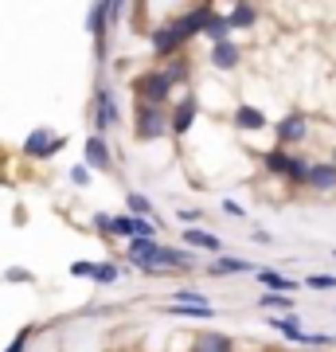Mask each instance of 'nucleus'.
<instances>
[{
	"label": "nucleus",
	"instance_id": "7",
	"mask_svg": "<svg viewBox=\"0 0 336 352\" xmlns=\"http://www.w3.org/2000/svg\"><path fill=\"white\" fill-rule=\"evenodd\" d=\"M274 133H278V145L286 149V145H298V141H305V133H309V122H305L301 113H286V118L274 126Z\"/></svg>",
	"mask_w": 336,
	"mask_h": 352
},
{
	"label": "nucleus",
	"instance_id": "36",
	"mask_svg": "<svg viewBox=\"0 0 336 352\" xmlns=\"http://www.w3.org/2000/svg\"><path fill=\"white\" fill-rule=\"evenodd\" d=\"M176 219H180V223H184V231H188V227H196V223H199V212H180Z\"/></svg>",
	"mask_w": 336,
	"mask_h": 352
},
{
	"label": "nucleus",
	"instance_id": "1",
	"mask_svg": "<svg viewBox=\"0 0 336 352\" xmlns=\"http://www.w3.org/2000/svg\"><path fill=\"white\" fill-rule=\"evenodd\" d=\"M168 90H172V82L164 78V71H145V75L133 78V98H137L141 106H157V110H164Z\"/></svg>",
	"mask_w": 336,
	"mask_h": 352
},
{
	"label": "nucleus",
	"instance_id": "24",
	"mask_svg": "<svg viewBox=\"0 0 336 352\" xmlns=\"http://www.w3.org/2000/svg\"><path fill=\"white\" fill-rule=\"evenodd\" d=\"M125 208H129V215H137V219H149L153 215V204L141 192H125Z\"/></svg>",
	"mask_w": 336,
	"mask_h": 352
},
{
	"label": "nucleus",
	"instance_id": "18",
	"mask_svg": "<svg viewBox=\"0 0 336 352\" xmlns=\"http://www.w3.org/2000/svg\"><path fill=\"white\" fill-rule=\"evenodd\" d=\"M238 59H243V51H238L231 39H227V43H219V47H212V63L219 67V71H235Z\"/></svg>",
	"mask_w": 336,
	"mask_h": 352
},
{
	"label": "nucleus",
	"instance_id": "27",
	"mask_svg": "<svg viewBox=\"0 0 336 352\" xmlns=\"http://www.w3.org/2000/svg\"><path fill=\"white\" fill-rule=\"evenodd\" d=\"M305 286L317 289V294H324V289H336V278L333 274H309L305 278Z\"/></svg>",
	"mask_w": 336,
	"mask_h": 352
},
{
	"label": "nucleus",
	"instance_id": "12",
	"mask_svg": "<svg viewBox=\"0 0 336 352\" xmlns=\"http://www.w3.org/2000/svg\"><path fill=\"white\" fill-rule=\"evenodd\" d=\"M176 51H180V39L168 32V24L153 28V55H157V59H176Z\"/></svg>",
	"mask_w": 336,
	"mask_h": 352
},
{
	"label": "nucleus",
	"instance_id": "34",
	"mask_svg": "<svg viewBox=\"0 0 336 352\" xmlns=\"http://www.w3.org/2000/svg\"><path fill=\"white\" fill-rule=\"evenodd\" d=\"M4 278H8V282H32V274H27L24 266H8V274Z\"/></svg>",
	"mask_w": 336,
	"mask_h": 352
},
{
	"label": "nucleus",
	"instance_id": "21",
	"mask_svg": "<svg viewBox=\"0 0 336 352\" xmlns=\"http://www.w3.org/2000/svg\"><path fill=\"white\" fill-rule=\"evenodd\" d=\"M164 314H168V317H199V321H212L215 309H212V305H176L172 302Z\"/></svg>",
	"mask_w": 336,
	"mask_h": 352
},
{
	"label": "nucleus",
	"instance_id": "29",
	"mask_svg": "<svg viewBox=\"0 0 336 352\" xmlns=\"http://www.w3.org/2000/svg\"><path fill=\"white\" fill-rule=\"evenodd\" d=\"M113 235L133 239V215H113Z\"/></svg>",
	"mask_w": 336,
	"mask_h": 352
},
{
	"label": "nucleus",
	"instance_id": "30",
	"mask_svg": "<svg viewBox=\"0 0 336 352\" xmlns=\"http://www.w3.org/2000/svg\"><path fill=\"white\" fill-rule=\"evenodd\" d=\"M32 333H36L32 325H27V329H20V333H16V340H12V344H8L4 352H24V349H27V340H32Z\"/></svg>",
	"mask_w": 336,
	"mask_h": 352
},
{
	"label": "nucleus",
	"instance_id": "4",
	"mask_svg": "<svg viewBox=\"0 0 336 352\" xmlns=\"http://www.w3.org/2000/svg\"><path fill=\"white\" fill-rule=\"evenodd\" d=\"M94 133H106V129L117 126V98H113V90L98 87L94 90Z\"/></svg>",
	"mask_w": 336,
	"mask_h": 352
},
{
	"label": "nucleus",
	"instance_id": "8",
	"mask_svg": "<svg viewBox=\"0 0 336 352\" xmlns=\"http://www.w3.org/2000/svg\"><path fill=\"white\" fill-rule=\"evenodd\" d=\"M110 145H106V138L102 133H90L87 138V168H94V173H110L113 168V157H110Z\"/></svg>",
	"mask_w": 336,
	"mask_h": 352
},
{
	"label": "nucleus",
	"instance_id": "25",
	"mask_svg": "<svg viewBox=\"0 0 336 352\" xmlns=\"http://www.w3.org/2000/svg\"><path fill=\"white\" fill-rule=\"evenodd\" d=\"M262 309H298V305H293V298H289V294H262Z\"/></svg>",
	"mask_w": 336,
	"mask_h": 352
},
{
	"label": "nucleus",
	"instance_id": "15",
	"mask_svg": "<svg viewBox=\"0 0 336 352\" xmlns=\"http://www.w3.org/2000/svg\"><path fill=\"white\" fill-rule=\"evenodd\" d=\"M262 164H266V173L274 176H289V168H293V153H286L282 145H274V149L262 157Z\"/></svg>",
	"mask_w": 336,
	"mask_h": 352
},
{
	"label": "nucleus",
	"instance_id": "9",
	"mask_svg": "<svg viewBox=\"0 0 336 352\" xmlns=\"http://www.w3.org/2000/svg\"><path fill=\"white\" fill-rule=\"evenodd\" d=\"M231 126L243 129V133H254V129L270 126V118H266L258 106H247V102H243V106H235V113H231Z\"/></svg>",
	"mask_w": 336,
	"mask_h": 352
},
{
	"label": "nucleus",
	"instance_id": "22",
	"mask_svg": "<svg viewBox=\"0 0 336 352\" xmlns=\"http://www.w3.org/2000/svg\"><path fill=\"white\" fill-rule=\"evenodd\" d=\"M203 36L212 39L215 47H219V43H227V39H231V16H212V24H208V32H203Z\"/></svg>",
	"mask_w": 336,
	"mask_h": 352
},
{
	"label": "nucleus",
	"instance_id": "23",
	"mask_svg": "<svg viewBox=\"0 0 336 352\" xmlns=\"http://www.w3.org/2000/svg\"><path fill=\"white\" fill-rule=\"evenodd\" d=\"M254 20H258L254 4H235L231 8V28H254Z\"/></svg>",
	"mask_w": 336,
	"mask_h": 352
},
{
	"label": "nucleus",
	"instance_id": "14",
	"mask_svg": "<svg viewBox=\"0 0 336 352\" xmlns=\"http://www.w3.org/2000/svg\"><path fill=\"white\" fill-rule=\"evenodd\" d=\"M184 243H188V247H199V251H212V254L223 251V239H219V235H212V231H199V227H188Z\"/></svg>",
	"mask_w": 336,
	"mask_h": 352
},
{
	"label": "nucleus",
	"instance_id": "6",
	"mask_svg": "<svg viewBox=\"0 0 336 352\" xmlns=\"http://www.w3.org/2000/svg\"><path fill=\"white\" fill-rule=\"evenodd\" d=\"M196 110H199L196 94H184V98L172 106V113H168V126H172L176 138H184L188 129H192V122H196Z\"/></svg>",
	"mask_w": 336,
	"mask_h": 352
},
{
	"label": "nucleus",
	"instance_id": "10",
	"mask_svg": "<svg viewBox=\"0 0 336 352\" xmlns=\"http://www.w3.org/2000/svg\"><path fill=\"white\" fill-rule=\"evenodd\" d=\"M208 274L227 278V274H258V270H254V263H247V258H231V254H219V258L208 266Z\"/></svg>",
	"mask_w": 336,
	"mask_h": 352
},
{
	"label": "nucleus",
	"instance_id": "35",
	"mask_svg": "<svg viewBox=\"0 0 336 352\" xmlns=\"http://www.w3.org/2000/svg\"><path fill=\"white\" fill-rule=\"evenodd\" d=\"M223 212L231 215V219H243V215H247V212H243V208H238L235 200H223Z\"/></svg>",
	"mask_w": 336,
	"mask_h": 352
},
{
	"label": "nucleus",
	"instance_id": "32",
	"mask_svg": "<svg viewBox=\"0 0 336 352\" xmlns=\"http://www.w3.org/2000/svg\"><path fill=\"white\" fill-rule=\"evenodd\" d=\"M94 231L98 235H113V215H94Z\"/></svg>",
	"mask_w": 336,
	"mask_h": 352
},
{
	"label": "nucleus",
	"instance_id": "31",
	"mask_svg": "<svg viewBox=\"0 0 336 352\" xmlns=\"http://www.w3.org/2000/svg\"><path fill=\"white\" fill-rule=\"evenodd\" d=\"M94 270H98V263H71V274L75 278H94Z\"/></svg>",
	"mask_w": 336,
	"mask_h": 352
},
{
	"label": "nucleus",
	"instance_id": "17",
	"mask_svg": "<svg viewBox=\"0 0 336 352\" xmlns=\"http://www.w3.org/2000/svg\"><path fill=\"white\" fill-rule=\"evenodd\" d=\"M305 188H313V192H333V188H336V168H333V164H313L309 184H305Z\"/></svg>",
	"mask_w": 336,
	"mask_h": 352
},
{
	"label": "nucleus",
	"instance_id": "37",
	"mask_svg": "<svg viewBox=\"0 0 336 352\" xmlns=\"http://www.w3.org/2000/svg\"><path fill=\"white\" fill-rule=\"evenodd\" d=\"M328 164H333V168H336V149H333V161H328Z\"/></svg>",
	"mask_w": 336,
	"mask_h": 352
},
{
	"label": "nucleus",
	"instance_id": "5",
	"mask_svg": "<svg viewBox=\"0 0 336 352\" xmlns=\"http://www.w3.org/2000/svg\"><path fill=\"white\" fill-rule=\"evenodd\" d=\"M196 263L188 251H176V247H161V254L157 258H149V263H137L141 274H157V270H188V266Z\"/></svg>",
	"mask_w": 336,
	"mask_h": 352
},
{
	"label": "nucleus",
	"instance_id": "3",
	"mask_svg": "<svg viewBox=\"0 0 336 352\" xmlns=\"http://www.w3.org/2000/svg\"><path fill=\"white\" fill-rule=\"evenodd\" d=\"M168 129H172L168 126V113L157 110V106H141L137 102V129H133L137 141H157V138H164Z\"/></svg>",
	"mask_w": 336,
	"mask_h": 352
},
{
	"label": "nucleus",
	"instance_id": "19",
	"mask_svg": "<svg viewBox=\"0 0 336 352\" xmlns=\"http://www.w3.org/2000/svg\"><path fill=\"white\" fill-rule=\"evenodd\" d=\"M274 329H278V333H286V337L293 340V344H309V333L301 329L298 314H293V317H278V321H274Z\"/></svg>",
	"mask_w": 336,
	"mask_h": 352
},
{
	"label": "nucleus",
	"instance_id": "28",
	"mask_svg": "<svg viewBox=\"0 0 336 352\" xmlns=\"http://www.w3.org/2000/svg\"><path fill=\"white\" fill-rule=\"evenodd\" d=\"M117 274H122V270H117L113 263H98V270H94V282L110 286V282H117Z\"/></svg>",
	"mask_w": 336,
	"mask_h": 352
},
{
	"label": "nucleus",
	"instance_id": "33",
	"mask_svg": "<svg viewBox=\"0 0 336 352\" xmlns=\"http://www.w3.org/2000/svg\"><path fill=\"white\" fill-rule=\"evenodd\" d=\"M71 180H75L78 188H87V180H90V168H87V164H78V168H71Z\"/></svg>",
	"mask_w": 336,
	"mask_h": 352
},
{
	"label": "nucleus",
	"instance_id": "13",
	"mask_svg": "<svg viewBox=\"0 0 336 352\" xmlns=\"http://www.w3.org/2000/svg\"><path fill=\"white\" fill-rule=\"evenodd\" d=\"M106 16H113V4H94L90 8V36H94L98 59H102V39H106Z\"/></svg>",
	"mask_w": 336,
	"mask_h": 352
},
{
	"label": "nucleus",
	"instance_id": "20",
	"mask_svg": "<svg viewBox=\"0 0 336 352\" xmlns=\"http://www.w3.org/2000/svg\"><path fill=\"white\" fill-rule=\"evenodd\" d=\"M196 352H235V344H231V337H223V333H203Z\"/></svg>",
	"mask_w": 336,
	"mask_h": 352
},
{
	"label": "nucleus",
	"instance_id": "16",
	"mask_svg": "<svg viewBox=\"0 0 336 352\" xmlns=\"http://www.w3.org/2000/svg\"><path fill=\"white\" fill-rule=\"evenodd\" d=\"M125 251H129V263L137 266V263L157 258V254H161V243H157V239H129V247H125Z\"/></svg>",
	"mask_w": 336,
	"mask_h": 352
},
{
	"label": "nucleus",
	"instance_id": "2",
	"mask_svg": "<svg viewBox=\"0 0 336 352\" xmlns=\"http://www.w3.org/2000/svg\"><path fill=\"white\" fill-rule=\"evenodd\" d=\"M67 138L63 133H51V129H32L24 141V157L27 161H51L55 153H63Z\"/></svg>",
	"mask_w": 336,
	"mask_h": 352
},
{
	"label": "nucleus",
	"instance_id": "11",
	"mask_svg": "<svg viewBox=\"0 0 336 352\" xmlns=\"http://www.w3.org/2000/svg\"><path fill=\"white\" fill-rule=\"evenodd\" d=\"M266 286V294H293L298 289V282L293 278H286V274H278V270H270V266H258V274H254Z\"/></svg>",
	"mask_w": 336,
	"mask_h": 352
},
{
	"label": "nucleus",
	"instance_id": "26",
	"mask_svg": "<svg viewBox=\"0 0 336 352\" xmlns=\"http://www.w3.org/2000/svg\"><path fill=\"white\" fill-rule=\"evenodd\" d=\"M164 78H168L172 87H176V82H184V78H188V59H180V55H176L172 63L164 67Z\"/></svg>",
	"mask_w": 336,
	"mask_h": 352
}]
</instances>
